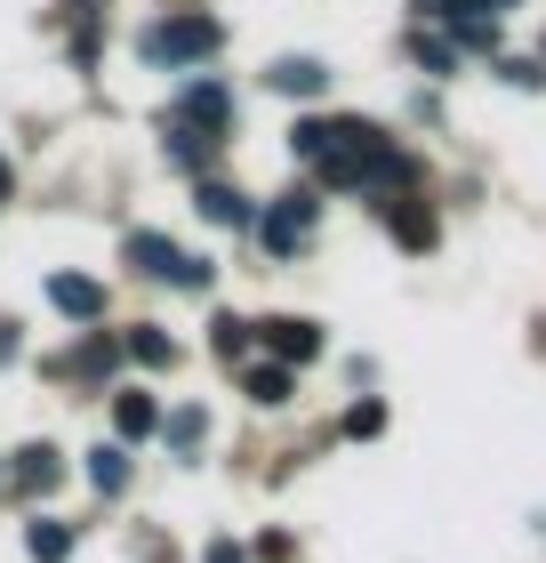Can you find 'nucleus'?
Wrapping results in <instances>:
<instances>
[{
	"label": "nucleus",
	"instance_id": "16",
	"mask_svg": "<svg viewBox=\"0 0 546 563\" xmlns=\"http://www.w3.org/2000/svg\"><path fill=\"white\" fill-rule=\"evenodd\" d=\"M121 346H129V354H137V363H145V371H169V363H177V346H169V330H153V322H145V330H129V339H121Z\"/></svg>",
	"mask_w": 546,
	"mask_h": 563
},
{
	"label": "nucleus",
	"instance_id": "4",
	"mask_svg": "<svg viewBox=\"0 0 546 563\" xmlns=\"http://www.w3.org/2000/svg\"><path fill=\"white\" fill-rule=\"evenodd\" d=\"M314 210H322L314 194H281L274 210L257 218V242H266L274 258H298V250H305V225H314Z\"/></svg>",
	"mask_w": 546,
	"mask_h": 563
},
{
	"label": "nucleus",
	"instance_id": "2",
	"mask_svg": "<svg viewBox=\"0 0 546 563\" xmlns=\"http://www.w3.org/2000/svg\"><path fill=\"white\" fill-rule=\"evenodd\" d=\"M218 41H225V24H218V16H169V24H153L137 48H145L153 65H201Z\"/></svg>",
	"mask_w": 546,
	"mask_h": 563
},
{
	"label": "nucleus",
	"instance_id": "19",
	"mask_svg": "<svg viewBox=\"0 0 546 563\" xmlns=\"http://www.w3.org/2000/svg\"><path fill=\"white\" fill-rule=\"evenodd\" d=\"M201 443H210V419H201V411H177V419H169V451H201Z\"/></svg>",
	"mask_w": 546,
	"mask_h": 563
},
{
	"label": "nucleus",
	"instance_id": "20",
	"mask_svg": "<svg viewBox=\"0 0 546 563\" xmlns=\"http://www.w3.org/2000/svg\"><path fill=\"white\" fill-rule=\"evenodd\" d=\"M378 427H386V402H354V411H346V434H354V443H370Z\"/></svg>",
	"mask_w": 546,
	"mask_h": 563
},
{
	"label": "nucleus",
	"instance_id": "14",
	"mask_svg": "<svg viewBox=\"0 0 546 563\" xmlns=\"http://www.w3.org/2000/svg\"><path fill=\"white\" fill-rule=\"evenodd\" d=\"M89 483H97L105 499H121V492H129V451H121V443H97V451H89Z\"/></svg>",
	"mask_w": 546,
	"mask_h": 563
},
{
	"label": "nucleus",
	"instance_id": "1",
	"mask_svg": "<svg viewBox=\"0 0 546 563\" xmlns=\"http://www.w3.org/2000/svg\"><path fill=\"white\" fill-rule=\"evenodd\" d=\"M290 145H298V162L322 169V186H346V194H361V186H394V177H402L394 137L370 130V121H354V113H330V121L305 113L298 130H290Z\"/></svg>",
	"mask_w": 546,
	"mask_h": 563
},
{
	"label": "nucleus",
	"instance_id": "22",
	"mask_svg": "<svg viewBox=\"0 0 546 563\" xmlns=\"http://www.w3.org/2000/svg\"><path fill=\"white\" fill-rule=\"evenodd\" d=\"M499 73H506V81H514V89H546V65H538V57H506Z\"/></svg>",
	"mask_w": 546,
	"mask_h": 563
},
{
	"label": "nucleus",
	"instance_id": "12",
	"mask_svg": "<svg viewBox=\"0 0 546 563\" xmlns=\"http://www.w3.org/2000/svg\"><path fill=\"white\" fill-rule=\"evenodd\" d=\"M177 113H186V121H201V130L218 137V130H225V89H218V81H193L186 97H177Z\"/></svg>",
	"mask_w": 546,
	"mask_h": 563
},
{
	"label": "nucleus",
	"instance_id": "7",
	"mask_svg": "<svg viewBox=\"0 0 546 563\" xmlns=\"http://www.w3.org/2000/svg\"><path fill=\"white\" fill-rule=\"evenodd\" d=\"M48 298H57V314H73V322L105 314V282H89V274H48Z\"/></svg>",
	"mask_w": 546,
	"mask_h": 563
},
{
	"label": "nucleus",
	"instance_id": "26",
	"mask_svg": "<svg viewBox=\"0 0 546 563\" xmlns=\"http://www.w3.org/2000/svg\"><path fill=\"white\" fill-rule=\"evenodd\" d=\"M9 194H16V169H9V162H0V201H9Z\"/></svg>",
	"mask_w": 546,
	"mask_h": 563
},
{
	"label": "nucleus",
	"instance_id": "3",
	"mask_svg": "<svg viewBox=\"0 0 546 563\" xmlns=\"http://www.w3.org/2000/svg\"><path fill=\"white\" fill-rule=\"evenodd\" d=\"M129 266H137V274H161V282H177V290H210V282H218L210 258H186L169 234H129Z\"/></svg>",
	"mask_w": 546,
	"mask_h": 563
},
{
	"label": "nucleus",
	"instance_id": "9",
	"mask_svg": "<svg viewBox=\"0 0 546 563\" xmlns=\"http://www.w3.org/2000/svg\"><path fill=\"white\" fill-rule=\"evenodd\" d=\"M242 395L257 402V411H281V402L298 395V378H290V363H249L242 371Z\"/></svg>",
	"mask_w": 546,
	"mask_h": 563
},
{
	"label": "nucleus",
	"instance_id": "8",
	"mask_svg": "<svg viewBox=\"0 0 546 563\" xmlns=\"http://www.w3.org/2000/svg\"><path fill=\"white\" fill-rule=\"evenodd\" d=\"M57 483H65V459H57V443H24L16 451V492H57Z\"/></svg>",
	"mask_w": 546,
	"mask_h": 563
},
{
	"label": "nucleus",
	"instance_id": "13",
	"mask_svg": "<svg viewBox=\"0 0 546 563\" xmlns=\"http://www.w3.org/2000/svg\"><path fill=\"white\" fill-rule=\"evenodd\" d=\"M201 218H210V225H249V201L242 194H233V186H218V177H201Z\"/></svg>",
	"mask_w": 546,
	"mask_h": 563
},
{
	"label": "nucleus",
	"instance_id": "15",
	"mask_svg": "<svg viewBox=\"0 0 546 563\" xmlns=\"http://www.w3.org/2000/svg\"><path fill=\"white\" fill-rule=\"evenodd\" d=\"M24 548H33V563H65V555H73V523H57V516H41L33 531H24Z\"/></svg>",
	"mask_w": 546,
	"mask_h": 563
},
{
	"label": "nucleus",
	"instance_id": "24",
	"mask_svg": "<svg viewBox=\"0 0 546 563\" xmlns=\"http://www.w3.org/2000/svg\"><path fill=\"white\" fill-rule=\"evenodd\" d=\"M24 354V339H16V322H0V363H16Z\"/></svg>",
	"mask_w": 546,
	"mask_h": 563
},
{
	"label": "nucleus",
	"instance_id": "23",
	"mask_svg": "<svg viewBox=\"0 0 546 563\" xmlns=\"http://www.w3.org/2000/svg\"><path fill=\"white\" fill-rule=\"evenodd\" d=\"M249 346V322H233V314H218V354H242Z\"/></svg>",
	"mask_w": 546,
	"mask_h": 563
},
{
	"label": "nucleus",
	"instance_id": "21",
	"mask_svg": "<svg viewBox=\"0 0 546 563\" xmlns=\"http://www.w3.org/2000/svg\"><path fill=\"white\" fill-rule=\"evenodd\" d=\"M514 0H442V16H475V24H490V16H506Z\"/></svg>",
	"mask_w": 546,
	"mask_h": 563
},
{
	"label": "nucleus",
	"instance_id": "5",
	"mask_svg": "<svg viewBox=\"0 0 546 563\" xmlns=\"http://www.w3.org/2000/svg\"><path fill=\"white\" fill-rule=\"evenodd\" d=\"M257 339H266V354H274V363H314V354H322V330L314 322H305V314H274L266 330H257Z\"/></svg>",
	"mask_w": 546,
	"mask_h": 563
},
{
	"label": "nucleus",
	"instance_id": "25",
	"mask_svg": "<svg viewBox=\"0 0 546 563\" xmlns=\"http://www.w3.org/2000/svg\"><path fill=\"white\" fill-rule=\"evenodd\" d=\"M210 563H242V548H233V540H218V548H210Z\"/></svg>",
	"mask_w": 546,
	"mask_h": 563
},
{
	"label": "nucleus",
	"instance_id": "10",
	"mask_svg": "<svg viewBox=\"0 0 546 563\" xmlns=\"http://www.w3.org/2000/svg\"><path fill=\"white\" fill-rule=\"evenodd\" d=\"M266 89H281V97H322V89H330V65L281 57V65H266Z\"/></svg>",
	"mask_w": 546,
	"mask_h": 563
},
{
	"label": "nucleus",
	"instance_id": "6",
	"mask_svg": "<svg viewBox=\"0 0 546 563\" xmlns=\"http://www.w3.org/2000/svg\"><path fill=\"white\" fill-rule=\"evenodd\" d=\"M386 234H394L402 250H434L442 242V225H434V210H426V201H386Z\"/></svg>",
	"mask_w": 546,
	"mask_h": 563
},
{
	"label": "nucleus",
	"instance_id": "18",
	"mask_svg": "<svg viewBox=\"0 0 546 563\" xmlns=\"http://www.w3.org/2000/svg\"><path fill=\"white\" fill-rule=\"evenodd\" d=\"M121 363V346L113 339H81V354H73V371H81V378H105Z\"/></svg>",
	"mask_w": 546,
	"mask_h": 563
},
{
	"label": "nucleus",
	"instance_id": "11",
	"mask_svg": "<svg viewBox=\"0 0 546 563\" xmlns=\"http://www.w3.org/2000/svg\"><path fill=\"white\" fill-rule=\"evenodd\" d=\"M153 427H161V402H153V395H137V387L113 395V434H121V443H145Z\"/></svg>",
	"mask_w": 546,
	"mask_h": 563
},
{
	"label": "nucleus",
	"instance_id": "17",
	"mask_svg": "<svg viewBox=\"0 0 546 563\" xmlns=\"http://www.w3.org/2000/svg\"><path fill=\"white\" fill-rule=\"evenodd\" d=\"M410 57H419L426 73H450V65H458V48L442 41V33H410Z\"/></svg>",
	"mask_w": 546,
	"mask_h": 563
}]
</instances>
